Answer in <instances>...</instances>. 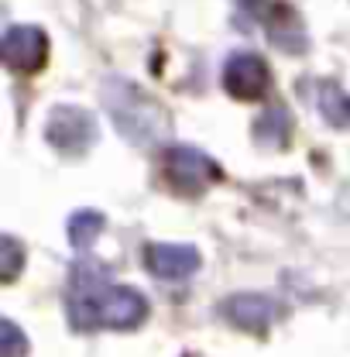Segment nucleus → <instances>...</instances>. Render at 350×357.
Returning a JSON list of instances; mask_svg holds the SVG:
<instances>
[{
  "instance_id": "obj_8",
  "label": "nucleus",
  "mask_w": 350,
  "mask_h": 357,
  "mask_svg": "<svg viewBox=\"0 0 350 357\" xmlns=\"http://www.w3.org/2000/svg\"><path fill=\"white\" fill-rule=\"evenodd\" d=\"M144 265L155 278L165 282H182L199 268V251L189 244H148L144 251Z\"/></svg>"
},
{
  "instance_id": "obj_3",
  "label": "nucleus",
  "mask_w": 350,
  "mask_h": 357,
  "mask_svg": "<svg viewBox=\"0 0 350 357\" xmlns=\"http://www.w3.org/2000/svg\"><path fill=\"white\" fill-rule=\"evenodd\" d=\"M162 176H165V182L172 185L178 196H199L213 182H220L223 172H220L217 162L210 155H203L199 148L172 144L165 151V158H162Z\"/></svg>"
},
{
  "instance_id": "obj_7",
  "label": "nucleus",
  "mask_w": 350,
  "mask_h": 357,
  "mask_svg": "<svg viewBox=\"0 0 350 357\" xmlns=\"http://www.w3.org/2000/svg\"><path fill=\"white\" fill-rule=\"evenodd\" d=\"M0 59L14 73H35V69H42L45 59H48V38H45V31L35 28V24H14V28H7L3 31V42H0Z\"/></svg>"
},
{
  "instance_id": "obj_14",
  "label": "nucleus",
  "mask_w": 350,
  "mask_h": 357,
  "mask_svg": "<svg viewBox=\"0 0 350 357\" xmlns=\"http://www.w3.org/2000/svg\"><path fill=\"white\" fill-rule=\"evenodd\" d=\"M28 354V337L17 330V323L0 319V357H24Z\"/></svg>"
},
{
  "instance_id": "obj_10",
  "label": "nucleus",
  "mask_w": 350,
  "mask_h": 357,
  "mask_svg": "<svg viewBox=\"0 0 350 357\" xmlns=\"http://www.w3.org/2000/svg\"><path fill=\"white\" fill-rule=\"evenodd\" d=\"M289 134H292V117H289L285 107L264 110L261 117H258V124H254V137H258V144H264V148H285Z\"/></svg>"
},
{
  "instance_id": "obj_2",
  "label": "nucleus",
  "mask_w": 350,
  "mask_h": 357,
  "mask_svg": "<svg viewBox=\"0 0 350 357\" xmlns=\"http://www.w3.org/2000/svg\"><path fill=\"white\" fill-rule=\"evenodd\" d=\"M103 107L114 121V128L124 134L131 144H158L169 134V114L165 107L137 83L124 76H110L103 83Z\"/></svg>"
},
{
  "instance_id": "obj_6",
  "label": "nucleus",
  "mask_w": 350,
  "mask_h": 357,
  "mask_svg": "<svg viewBox=\"0 0 350 357\" xmlns=\"http://www.w3.org/2000/svg\"><path fill=\"white\" fill-rule=\"evenodd\" d=\"M223 86L237 100H261L271 86V69L258 52H234L223 66Z\"/></svg>"
},
{
  "instance_id": "obj_13",
  "label": "nucleus",
  "mask_w": 350,
  "mask_h": 357,
  "mask_svg": "<svg viewBox=\"0 0 350 357\" xmlns=\"http://www.w3.org/2000/svg\"><path fill=\"white\" fill-rule=\"evenodd\" d=\"M21 268H24V248H21L10 234L0 237V278H3V282H14Z\"/></svg>"
},
{
  "instance_id": "obj_12",
  "label": "nucleus",
  "mask_w": 350,
  "mask_h": 357,
  "mask_svg": "<svg viewBox=\"0 0 350 357\" xmlns=\"http://www.w3.org/2000/svg\"><path fill=\"white\" fill-rule=\"evenodd\" d=\"M319 114L326 117V124L347 128L350 124V96L337 86V83H323V86H319Z\"/></svg>"
},
{
  "instance_id": "obj_5",
  "label": "nucleus",
  "mask_w": 350,
  "mask_h": 357,
  "mask_svg": "<svg viewBox=\"0 0 350 357\" xmlns=\"http://www.w3.org/2000/svg\"><path fill=\"white\" fill-rule=\"evenodd\" d=\"M220 316L227 323H234L237 330L264 333L275 319L285 316V306L278 299H271V296H261V292H237V296L220 303Z\"/></svg>"
},
{
  "instance_id": "obj_15",
  "label": "nucleus",
  "mask_w": 350,
  "mask_h": 357,
  "mask_svg": "<svg viewBox=\"0 0 350 357\" xmlns=\"http://www.w3.org/2000/svg\"><path fill=\"white\" fill-rule=\"evenodd\" d=\"M185 357H203V354H185Z\"/></svg>"
},
{
  "instance_id": "obj_11",
  "label": "nucleus",
  "mask_w": 350,
  "mask_h": 357,
  "mask_svg": "<svg viewBox=\"0 0 350 357\" xmlns=\"http://www.w3.org/2000/svg\"><path fill=\"white\" fill-rule=\"evenodd\" d=\"M103 213H96V210H79V213H73V220H69V241H73V248L76 251H89L93 248V241L103 234Z\"/></svg>"
},
{
  "instance_id": "obj_9",
  "label": "nucleus",
  "mask_w": 350,
  "mask_h": 357,
  "mask_svg": "<svg viewBox=\"0 0 350 357\" xmlns=\"http://www.w3.org/2000/svg\"><path fill=\"white\" fill-rule=\"evenodd\" d=\"M264 21H268L271 42L278 45V48H285V52H303L306 48V31H303L299 17L289 7H271Z\"/></svg>"
},
{
  "instance_id": "obj_1",
  "label": "nucleus",
  "mask_w": 350,
  "mask_h": 357,
  "mask_svg": "<svg viewBox=\"0 0 350 357\" xmlns=\"http://www.w3.org/2000/svg\"><path fill=\"white\" fill-rule=\"evenodd\" d=\"M69 319L76 330H134L148 319V299L137 289L114 285L103 265H76Z\"/></svg>"
},
{
  "instance_id": "obj_4",
  "label": "nucleus",
  "mask_w": 350,
  "mask_h": 357,
  "mask_svg": "<svg viewBox=\"0 0 350 357\" xmlns=\"http://www.w3.org/2000/svg\"><path fill=\"white\" fill-rule=\"evenodd\" d=\"M45 137H48V144H52L55 151L76 158V155H86L89 148H93V141H96V121H93V114L83 110V107L62 103V107H55V110L48 114Z\"/></svg>"
}]
</instances>
